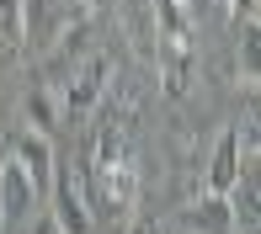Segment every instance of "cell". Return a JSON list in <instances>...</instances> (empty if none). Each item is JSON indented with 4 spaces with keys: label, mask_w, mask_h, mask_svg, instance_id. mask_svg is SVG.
Masks as SVG:
<instances>
[{
    "label": "cell",
    "mask_w": 261,
    "mask_h": 234,
    "mask_svg": "<svg viewBox=\"0 0 261 234\" xmlns=\"http://www.w3.org/2000/svg\"><path fill=\"white\" fill-rule=\"evenodd\" d=\"M27 123H32V133L54 138V128L64 123V112H59V91H54V85H32V91H27Z\"/></svg>",
    "instance_id": "11"
},
{
    "label": "cell",
    "mask_w": 261,
    "mask_h": 234,
    "mask_svg": "<svg viewBox=\"0 0 261 234\" xmlns=\"http://www.w3.org/2000/svg\"><path fill=\"white\" fill-rule=\"evenodd\" d=\"M155 69H160V85L165 96L181 101L192 91V48H171V43H155Z\"/></svg>",
    "instance_id": "9"
},
{
    "label": "cell",
    "mask_w": 261,
    "mask_h": 234,
    "mask_svg": "<svg viewBox=\"0 0 261 234\" xmlns=\"http://www.w3.org/2000/svg\"><path fill=\"white\" fill-rule=\"evenodd\" d=\"M229 16L234 21H251L256 16V0H229Z\"/></svg>",
    "instance_id": "16"
},
{
    "label": "cell",
    "mask_w": 261,
    "mask_h": 234,
    "mask_svg": "<svg viewBox=\"0 0 261 234\" xmlns=\"http://www.w3.org/2000/svg\"><path fill=\"white\" fill-rule=\"evenodd\" d=\"M240 27V80H245V91H256V69H261V27H256V16L251 21H234Z\"/></svg>",
    "instance_id": "12"
},
{
    "label": "cell",
    "mask_w": 261,
    "mask_h": 234,
    "mask_svg": "<svg viewBox=\"0 0 261 234\" xmlns=\"http://www.w3.org/2000/svg\"><path fill=\"white\" fill-rule=\"evenodd\" d=\"M181 229H187V234H234L229 202H224L219 192H197L192 202L181 208Z\"/></svg>",
    "instance_id": "7"
},
{
    "label": "cell",
    "mask_w": 261,
    "mask_h": 234,
    "mask_svg": "<svg viewBox=\"0 0 261 234\" xmlns=\"http://www.w3.org/2000/svg\"><path fill=\"white\" fill-rule=\"evenodd\" d=\"M0 38L6 43L27 38V0H0Z\"/></svg>",
    "instance_id": "13"
},
{
    "label": "cell",
    "mask_w": 261,
    "mask_h": 234,
    "mask_svg": "<svg viewBox=\"0 0 261 234\" xmlns=\"http://www.w3.org/2000/svg\"><path fill=\"white\" fill-rule=\"evenodd\" d=\"M128 234H165V229H160V218H149V213H139L134 224H128Z\"/></svg>",
    "instance_id": "15"
},
{
    "label": "cell",
    "mask_w": 261,
    "mask_h": 234,
    "mask_svg": "<svg viewBox=\"0 0 261 234\" xmlns=\"http://www.w3.org/2000/svg\"><path fill=\"white\" fill-rule=\"evenodd\" d=\"M112 69H117V58L107 53V48H96L91 58H80V64H75V80L64 85V101H59L64 123H91V117H96L107 85H112Z\"/></svg>",
    "instance_id": "1"
},
{
    "label": "cell",
    "mask_w": 261,
    "mask_h": 234,
    "mask_svg": "<svg viewBox=\"0 0 261 234\" xmlns=\"http://www.w3.org/2000/svg\"><path fill=\"white\" fill-rule=\"evenodd\" d=\"M0 229H6V224H0Z\"/></svg>",
    "instance_id": "18"
},
{
    "label": "cell",
    "mask_w": 261,
    "mask_h": 234,
    "mask_svg": "<svg viewBox=\"0 0 261 234\" xmlns=\"http://www.w3.org/2000/svg\"><path fill=\"white\" fill-rule=\"evenodd\" d=\"M86 202H91V218L96 213H134L139 202V165L123 160V165H86Z\"/></svg>",
    "instance_id": "2"
},
{
    "label": "cell",
    "mask_w": 261,
    "mask_h": 234,
    "mask_svg": "<svg viewBox=\"0 0 261 234\" xmlns=\"http://www.w3.org/2000/svg\"><path fill=\"white\" fill-rule=\"evenodd\" d=\"M48 197H54V224L64 229V234H91V202H86V165H54V186H48Z\"/></svg>",
    "instance_id": "3"
},
{
    "label": "cell",
    "mask_w": 261,
    "mask_h": 234,
    "mask_svg": "<svg viewBox=\"0 0 261 234\" xmlns=\"http://www.w3.org/2000/svg\"><path fill=\"white\" fill-rule=\"evenodd\" d=\"M32 202H43L38 192H32L27 170L16 165V160H0V224H21V218H32Z\"/></svg>",
    "instance_id": "6"
},
{
    "label": "cell",
    "mask_w": 261,
    "mask_h": 234,
    "mask_svg": "<svg viewBox=\"0 0 261 234\" xmlns=\"http://www.w3.org/2000/svg\"><path fill=\"white\" fill-rule=\"evenodd\" d=\"M11 160H16L21 170H27V181H32V192L38 197H48V186H54V138H43V133H16L11 138Z\"/></svg>",
    "instance_id": "4"
},
{
    "label": "cell",
    "mask_w": 261,
    "mask_h": 234,
    "mask_svg": "<svg viewBox=\"0 0 261 234\" xmlns=\"http://www.w3.org/2000/svg\"><path fill=\"white\" fill-rule=\"evenodd\" d=\"M80 6H91V0H80Z\"/></svg>",
    "instance_id": "17"
},
{
    "label": "cell",
    "mask_w": 261,
    "mask_h": 234,
    "mask_svg": "<svg viewBox=\"0 0 261 234\" xmlns=\"http://www.w3.org/2000/svg\"><path fill=\"white\" fill-rule=\"evenodd\" d=\"M240 170H245V160H240V133L224 128V133L213 138L208 160H203V192H219V197H224L234 181H240Z\"/></svg>",
    "instance_id": "5"
},
{
    "label": "cell",
    "mask_w": 261,
    "mask_h": 234,
    "mask_svg": "<svg viewBox=\"0 0 261 234\" xmlns=\"http://www.w3.org/2000/svg\"><path fill=\"white\" fill-rule=\"evenodd\" d=\"M256 197H261V186H256V170L245 165L240 170V181L224 192V202H229V218H234V234H256Z\"/></svg>",
    "instance_id": "10"
},
{
    "label": "cell",
    "mask_w": 261,
    "mask_h": 234,
    "mask_svg": "<svg viewBox=\"0 0 261 234\" xmlns=\"http://www.w3.org/2000/svg\"><path fill=\"white\" fill-rule=\"evenodd\" d=\"M27 224H32V234H64V229H59V224H54V213H32V218H27Z\"/></svg>",
    "instance_id": "14"
},
{
    "label": "cell",
    "mask_w": 261,
    "mask_h": 234,
    "mask_svg": "<svg viewBox=\"0 0 261 234\" xmlns=\"http://www.w3.org/2000/svg\"><path fill=\"white\" fill-rule=\"evenodd\" d=\"M149 27L160 43L171 48H192V16H187V0H149Z\"/></svg>",
    "instance_id": "8"
}]
</instances>
